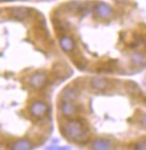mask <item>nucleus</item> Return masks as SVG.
<instances>
[{
	"instance_id": "nucleus-1",
	"label": "nucleus",
	"mask_w": 146,
	"mask_h": 150,
	"mask_svg": "<svg viewBox=\"0 0 146 150\" xmlns=\"http://www.w3.org/2000/svg\"><path fill=\"white\" fill-rule=\"evenodd\" d=\"M61 132L66 139L76 144H84L88 141V132L83 123L78 119H68L61 127Z\"/></svg>"
},
{
	"instance_id": "nucleus-2",
	"label": "nucleus",
	"mask_w": 146,
	"mask_h": 150,
	"mask_svg": "<svg viewBox=\"0 0 146 150\" xmlns=\"http://www.w3.org/2000/svg\"><path fill=\"white\" fill-rule=\"evenodd\" d=\"M93 13L95 17H98L99 19L107 20L114 16V8L106 2L99 1V2H95L93 6Z\"/></svg>"
},
{
	"instance_id": "nucleus-3",
	"label": "nucleus",
	"mask_w": 146,
	"mask_h": 150,
	"mask_svg": "<svg viewBox=\"0 0 146 150\" xmlns=\"http://www.w3.org/2000/svg\"><path fill=\"white\" fill-rule=\"evenodd\" d=\"M29 114L35 119H42L46 115V113L48 111V105L47 103L42 100L34 101L32 104L28 108Z\"/></svg>"
},
{
	"instance_id": "nucleus-4",
	"label": "nucleus",
	"mask_w": 146,
	"mask_h": 150,
	"mask_svg": "<svg viewBox=\"0 0 146 150\" xmlns=\"http://www.w3.org/2000/svg\"><path fill=\"white\" fill-rule=\"evenodd\" d=\"M47 82H48V76L45 72H35L28 79V84L34 90H41L45 88Z\"/></svg>"
},
{
	"instance_id": "nucleus-5",
	"label": "nucleus",
	"mask_w": 146,
	"mask_h": 150,
	"mask_svg": "<svg viewBox=\"0 0 146 150\" xmlns=\"http://www.w3.org/2000/svg\"><path fill=\"white\" fill-rule=\"evenodd\" d=\"M60 112L62 115L71 119L74 118L79 113V106L76 105L74 102H69V101H61L60 102Z\"/></svg>"
},
{
	"instance_id": "nucleus-6",
	"label": "nucleus",
	"mask_w": 146,
	"mask_h": 150,
	"mask_svg": "<svg viewBox=\"0 0 146 150\" xmlns=\"http://www.w3.org/2000/svg\"><path fill=\"white\" fill-rule=\"evenodd\" d=\"M7 13L15 19L18 20H25L28 19L32 15V10L26 7H14V8H8Z\"/></svg>"
},
{
	"instance_id": "nucleus-7",
	"label": "nucleus",
	"mask_w": 146,
	"mask_h": 150,
	"mask_svg": "<svg viewBox=\"0 0 146 150\" xmlns=\"http://www.w3.org/2000/svg\"><path fill=\"white\" fill-rule=\"evenodd\" d=\"M58 44H60V47L62 48V50L65 52V53H72L73 50H75L76 46L74 39L71 36H69V35H66V34H63V35L60 36Z\"/></svg>"
},
{
	"instance_id": "nucleus-8",
	"label": "nucleus",
	"mask_w": 146,
	"mask_h": 150,
	"mask_svg": "<svg viewBox=\"0 0 146 150\" xmlns=\"http://www.w3.org/2000/svg\"><path fill=\"white\" fill-rule=\"evenodd\" d=\"M90 86L95 91H105L110 86V81L105 77L95 76L90 80Z\"/></svg>"
},
{
	"instance_id": "nucleus-9",
	"label": "nucleus",
	"mask_w": 146,
	"mask_h": 150,
	"mask_svg": "<svg viewBox=\"0 0 146 150\" xmlns=\"http://www.w3.org/2000/svg\"><path fill=\"white\" fill-rule=\"evenodd\" d=\"M92 150H113V144L109 139L105 138H98L92 141L91 144Z\"/></svg>"
},
{
	"instance_id": "nucleus-10",
	"label": "nucleus",
	"mask_w": 146,
	"mask_h": 150,
	"mask_svg": "<svg viewBox=\"0 0 146 150\" xmlns=\"http://www.w3.org/2000/svg\"><path fill=\"white\" fill-rule=\"evenodd\" d=\"M132 65L135 67H142L146 65V54L143 52H134L129 56Z\"/></svg>"
},
{
	"instance_id": "nucleus-11",
	"label": "nucleus",
	"mask_w": 146,
	"mask_h": 150,
	"mask_svg": "<svg viewBox=\"0 0 146 150\" xmlns=\"http://www.w3.org/2000/svg\"><path fill=\"white\" fill-rule=\"evenodd\" d=\"M78 99V91L72 86H68L62 91L61 93V101H69L74 102Z\"/></svg>"
},
{
	"instance_id": "nucleus-12",
	"label": "nucleus",
	"mask_w": 146,
	"mask_h": 150,
	"mask_svg": "<svg viewBox=\"0 0 146 150\" xmlns=\"http://www.w3.org/2000/svg\"><path fill=\"white\" fill-rule=\"evenodd\" d=\"M34 148L32 141L27 139H19L11 144V150H32Z\"/></svg>"
},
{
	"instance_id": "nucleus-13",
	"label": "nucleus",
	"mask_w": 146,
	"mask_h": 150,
	"mask_svg": "<svg viewBox=\"0 0 146 150\" xmlns=\"http://www.w3.org/2000/svg\"><path fill=\"white\" fill-rule=\"evenodd\" d=\"M134 149L135 150H146V139L134 144Z\"/></svg>"
},
{
	"instance_id": "nucleus-14",
	"label": "nucleus",
	"mask_w": 146,
	"mask_h": 150,
	"mask_svg": "<svg viewBox=\"0 0 146 150\" xmlns=\"http://www.w3.org/2000/svg\"><path fill=\"white\" fill-rule=\"evenodd\" d=\"M140 125L142 128L146 129V113L145 114H143V115L140 118Z\"/></svg>"
},
{
	"instance_id": "nucleus-15",
	"label": "nucleus",
	"mask_w": 146,
	"mask_h": 150,
	"mask_svg": "<svg viewBox=\"0 0 146 150\" xmlns=\"http://www.w3.org/2000/svg\"><path fill=\"white\" fill-rule=\"evenodd\" d=\"M55 150H71L69 147H56Z\"/></svg>"
},
{
	"instance_id": "nucleus-16",
	"label": "nucleus",
	"mask_w": 146,
	"mask_h": 150,
	"mask_svg": "<svg viewBox=\"0 0 146 150\" xmlns=\"http://www.w3.org/2000/svg\"><path fill=\"white\" fill-rule=\"evenodd\" d=\"M144 44L146 45V35H145V37H144Z\"/></svg>"
}]
</instances>
